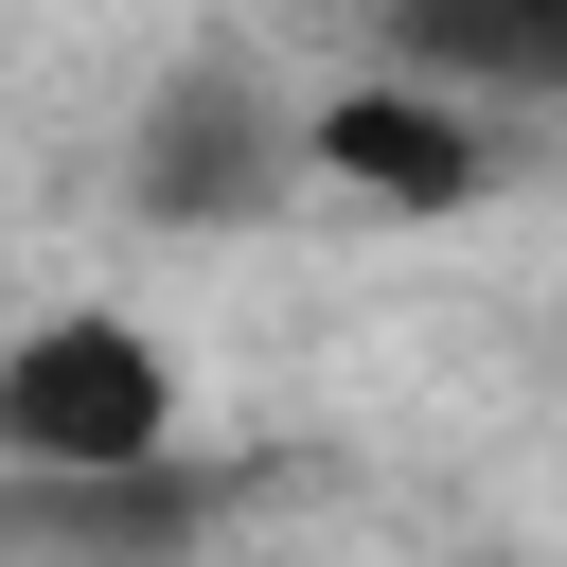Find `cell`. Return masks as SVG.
Returning a JSON list of instances; mask_svg holds the SVG:
<instances>
[{
  "label": "cell",
  "instance_id": "1",
  "mask_svg": "<svg viewBox=\"0 0 567 567\" xmlns=\"http://www.w3.org/2000/svg\"><path fill=\"white\" fill-rule=\"evenodd\" d=\"M301 177H319V159H301V106H284V71H248V53H177V71L142 89V124H124V213H142V230H266Z\"/></svg>",
  "mask_w": 567,
  "mask_h": 567
},
{
  "label": "cell",
  "instance_id": "4",
  "mask_svg": "<svg viewBox=\"0 0 567 567\" xmlns=\"http://www.w3.org/2000/svg\"><path fill=\"white\" fill-rule=\"evenodd\" d=\"M301 159H319V195H372V213H478L496 195V106H461V89L372 53L354 89L301 106Z\"/></svg>",
  "mask_w": 567,
  "mask_h": 567
},
{
  "label": "cell",
  "instance_id": "3",
  "mask_svg": "<svg viewBox=\"0 0 567 567\" xmlns=\"http://www.w3.org/2000/svg\"><path fill=\"white\" fill-rule=\"evenodd\" d=\"M230 461L159 443V461H0V567H213L230 532Z\"/></svg>",
  "mask_w": 567,
  "mask_h": 567
},
{
  "label": "cell",
  "instance_id": "5",
  "mask_svg": "<svg viewBox=\"0 0 567 567\" xmlns=\"http://www.w3.org/2000/svg\"><path fill=\"white\" fill-rule=\"evenodd\" d=\"M478 567H532V549H478Z\"/></svg>",
  "mask_w": 567,
  "mask_h": 567
},
{
  "label": "cell",
  "instance_id": "2",
  "mask_svg": "<svg viewBox=\"0 0 567 567\" xmlns=\"http://www.w3.org/2000/svg\"><path fill=\"white\" fill-rule=\"evenodd\" d=\"M159 443H195V390L124 301H53L0 337V461H159Z\"/></svg>",
  "mask_w": 567,
  "mask_h": 567
},
{
  "label": "cell",
  "instance_id": "6",
  "mask_svg": "<svg viewBox=\"0 0 567 567\" xmlns=\"http://www.w3.org/2000/svg\"><path fill=\"white\" fill-rule=\"evenodd\" d=\"M549 18H567V0H549Z\"/></svg>",
  "mask_w": 567,
  "mask_h": 567
}]
</instances>
